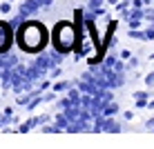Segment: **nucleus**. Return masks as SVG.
<instances>
[{"label":"nucleus","mask_w":154,"mask_h":149,"mask_svg":"<svg viewBox=\"0 0 154 149\" xmlns=\"http://www.w3.org/2000/svg\"><path fill=\"white\" fill-rule=\"evenodd\" d=\"M45 42H47V31L40 22H27L18 29V45L20 49L29 51V54L40 51Z\"/></svg>","instance_id":"f257e3e1"},{"label":"nucleus","mask_w":154,"mask_h":149,"mask_svg":"<svg viewBox=\"0 0 154 149\" xmlns=\"http://www.w3.org/2000/svg\"><path fill=\"white\" fill-rule=\"evenodd\" d=\"M76 29H74L72 22H58L54 29V47L58 51H72L74 45H76Z\"/></svg>","instance_id":"f03ea898"},{"label":"nucleus","mask_w":154,"mask_h":149,"mask_svg":"<svg viewBox=\"0 0 154 149\" xmlns=\"http://www.w3.org/2000/svg\"><path fill=\"white\" fill-rule=\"evenodd\" d=\"M9 45H11V31L5 22H0V51H7Z\"/></svg>","instance_id":"7ed1b4c3"}]
</instances>
